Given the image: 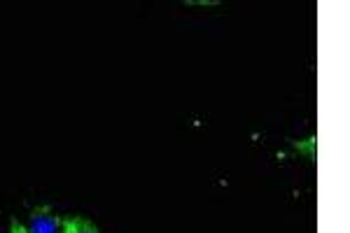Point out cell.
Returning <instances> with one entry per match:
<instances>
[{
    "label": "cell",
    "mask_w": 350,
    "mask_h": 233,
    "mask_svg": "<svg viewBox=\"0 0 350 233\" xmlns=\"http://www.w3.org/2000/svg\"><path fill=\"white\" fill-rule=\"evenodd\" d=\"M28 233H64V221L56 217L49 206H40L31 213V231Z\"/></svg>",
    "instance_id": "6da1fadb"
},
{
    "label": "cell",
    "mask_w": 350,
    "mask_h": 233,
    "mask_svg": "<svg viewBox=\"0 0 350 233\" xmlns=\"http://www.w3.org/2000/svg\"><path fill=\"white\" fill-rule=\"evenodd\" d=\"M64 221V233H98V229H96L94 221L84 219V217H66L61 219Z\"/></svg>",
    "instance_id": "7a4b0ae2"
},
{
    "label": "cell",
    "mask_w": 350,
    "mask_h": 233,
    "mask_svg": "<svg viewBox=\"0 0 350 233\" xmlns=\"http://www.w3.org/2000/svg\"><path fill=\"white\" fill-rule=\"evenodd\" d=\"M10 233H28V231L19 224V219L12 217V221H10Z\"/></svg>",
    "instance_id": "3957f363"
}]
</instances>
